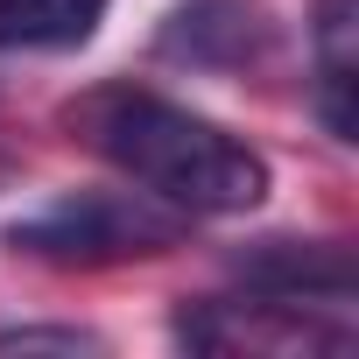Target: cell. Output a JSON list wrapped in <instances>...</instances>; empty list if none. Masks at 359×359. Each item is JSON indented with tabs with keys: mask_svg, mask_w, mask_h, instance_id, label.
Wrapping results in <instances>:
<instances>
[{
	"mask_svg": "<svg viewBox=\"0 0 359 359\" xmlns=\"http://www.w3.org/2000/svg\"><path fill=\"white\" fill-rule=\"evenodd\" d=\"M71 120L127 184H141L155 205L184 212V219H233L268 198V162L219 120L176 106L162 92L106 85Z\"/></svg>",
	"mask_w": 359,
	"mask_h": 359,
	"instance_id": "obj_1",
	"label": "cell"
},
{
	"mask_svg": "<svg viewBox=\"0 0 359 359\" xmlns=\"http://www.w3.org/2000/svg\"><path fill=\"white\" fill-rule=\"evenodd\" d=\"M184 240V219L162 212L148 191L141 198H120V191H78V198H57L29 219L8 226V247L15 254H36V261H57V268H106V261H141V254H169Z\"/></svg>",
	"mask_w": 359,
	"mask_h": 359,
	"instance_id": "obj_2",
	"label": "cell"
},
{
	"mask_svg": "<svg viewBox=\"0 0 359 359\" xmlns=\"http://www.w3.org/2000/svg\"><path fill=\"white\" fill-rule=\"evenodd\" d=\"M176 338L198 345V352H345L352 345V324L345 317H317L303 303H275V296H219V303H198L176 317Z\"/></svg>",
	"mask_w": 359,
	"mask_h": 359,
	"instance_id": "obj_3",
	"label": "cell"
},
{
	"mask_svg": "<svg viewBox=\"0 0 359 359\" xmlns=\"http://www.w3.org/2000/svg\"><path fill=\"white\" fill-rule=\"evenodd\" d=\"M240 289L275 296V303H303V310H352V261L331 240H261L240 261Z\"/></svg>",
	"mask_w": 359,
	"mask_h": 359,
	"instance_id": "obj_4",
	"label": "cell"
},
{
	"mask_svg": "<svg viewBox=\"0 0 359 359\" xmlns=\"http://www.w3.org/2000/svg\"><path fill=\"white\" fill-rule=\"evenodd\" d=\"M310 106L324 120L331 141H359V15L352 0H317V22H310Z\"/></svg>",
	"mask_w": 359,
	"mask_h": 359,
	"instance_id": "obj_5",
	"label": "cell"
},
{
	"mask_svg": "<svg viewBox=\"0 0 359 359\" xmlns=\"http://www.w3.org/2000/svg\"><path fill=\"white\" fill-rule=\"evenodd\" d=\"M113 0H0V50H85Z\"/></svg>",
	"mask_w": 359,
	"mask_h": 359,
	"instance_id": "obj_6",
	"label": "cell"
},
{
	"mask_svg": "<svg viewBox=\"0 0 359 359\" xmlns=\"http://www.w3.org/2000/svg\"><path fill=\"white\" fill-rule=\"evenodd\" d=\"M212 36H226V57H240V50H254V8L247 0H191L184 15L169 22V36H162V50H176V57H198V64H219L212 50Z\"/></svg>",
	"mask_w": 359,
	"mask_h": 359,
	"instance_id": "obj_7",
	"label": "cell"
},
{
	"mask_svg": "<svg viewBox=\"0 0 359 359\" xmlns=\"http://www.w3.org/2000/svg\"><path fill=\"white\" fill-rule=\"evenodd\" d=\"M36 345H57V352H99V338L78 331V324H15V331H0V352H36Z\"/></svg>",
	"mask_w": 359,
	"mask_h": 359,
	"instance_id": "obj_8",
	"label": "cell"
}]
</instances>
